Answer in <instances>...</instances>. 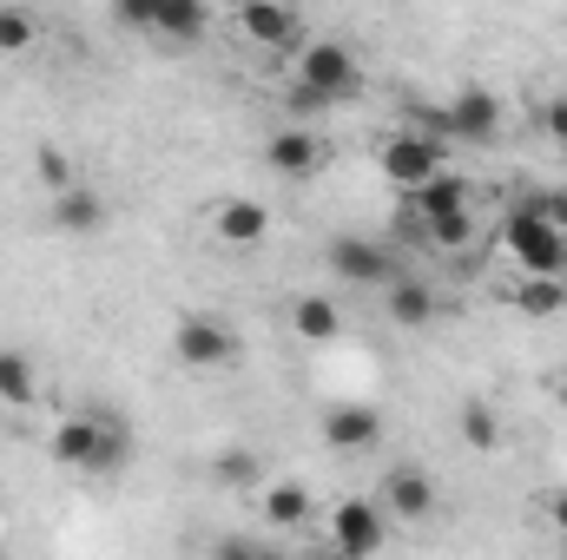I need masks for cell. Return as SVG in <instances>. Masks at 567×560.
I'll return each instance as SVG.
<instances>
[{
  "instance_id": "1",
  "label": "cell",
  "mask_w": 567,
  "mask_h": 560,
  "mask_svg": "<svg viewBox=\"0 0 567 560\" xmlns=\"http://www.w3.org/2000/svg\"><path fill=\"white\" fill-rule=\"evenodd\" d=\"M357 93H363V66H357V53H350L343 40H303V53H297V80H290L284 106L303 120V113H337V106H350Z\"/></svg>"
},
{
  "instance_id": "2",
  "label": "cell",
  "mask_w": 567,
  "mask_h": 560,
  "mask_svg": "<svg viewBox=\"0 0 567 560\" xmlns=\"http://www.w3.org/2000/svg\"><path fill=\"white\" fill-rule=\"evenodd\" d=\"M47 455H53L60 468H73V475H113V468L133 462V435H126L120 416H100V409H93V416L53 422Z\"/></svg>"
},
{
  "instance_id": "3",
  "label": "cell",
  "mask_w": 567,
  "mask_h": 560,
  "mask_svg": "<svg viewBox=\"0 0 567 560\" xmlns=\"http://www.w3.org/2000/svg\"><path fill=\"white\" fill-rule=\"evenodd\" d=\"M390 548V515L370 495H343L330 508V554L337 560H377Z\"/></svg>"
},
{
  "instance_id": "4",
  "label": "cell",
  "mask_w": 567,
  "mask_h": 560,
  "mask_svg": "<svg viewBox=\"0 0 567 560\" xmlns=\"http://www.w3.org/2000/svg\"><path fill=\"white\" fill-rule=\"evenodd\" d=\"M502 251L515 258V271L522 278H561V258H567V238L555 231V225H542L535 211H508L502 218Z\"/></svg>"
},
{
  "instance_id": "5",
  "label": "cell",
  "mask_w": 567,
  "mask_h": 560,
  "mask_svg": "<svg viewBox=\"0 0 567 560\" xmlns=\"http://www.w3.org/2000/svg\"><path fill=\"white\" fill-rule=\"evenodd\" d=\"M172 350H178V363H185V370H231V363L245 356L238 330H231V323H218L212 310H185V317H178V330H172Z\"/></svg>"
},
{
  "instance_id": "6",
  "label": "cell",
  "mask_w": 567,
  "mask_h": 560,
  "mask_svg": "<svg viewBox=\"0 0 567 560\" xmlns=\"http://www.w3.org/2000/svg\"><path fill=\"white\" fill-rule=\"evenodd\" d=\"M442 152L449 145H435L429 133H416V126H403V133H390L383 139V152H377V165H383V178L403 191V198H416L429 178H442L449 165H442Z\"/></svg>"
},
{
  "instance_id": "7",
  "label": "cell",
  "mask_w": 567,
  "mask_h": 560,
  "mask_svg": "<svg viewBox=\"0 0 567 560\" xmlns=\"http://www.w3.org/2000/svg\"><path fill=\"white\" fill-rule=\"evenodd\" d=\"M120 27H140L165 46H192V40L212 33V7H198V0H133V7H120Z\"/></svg>"
},
{
  "instance_id": "8",
  "label": "cell",
  "mask_w": 567,
  "mask_h": 560,
  "mask_svg": "<svg viewBox=\"0 0 567 560\" xmlns=\"http://www.w3.org/2000/svg\"><path fill=\"white\" fill-rule=\"evenodd\" d=\"M231 27H238L251 46H265V53H303V13H297V7L251 0V7H238V13H231Z\"/></svg>"
},
{
  "instance_id": "9",
  "label": "cell",
  "mask_w": 567,
  "mask_h": 560,
  "mask_svg": "<svg viewBox=\"0 0 567 560\" xmlns=\"http://www.w3.org/2000/svg\"><path fill=\"white\" fill-rule=\"evenodd\" d=\"M442 120H449V139H462V145H495L502 139V100H495L488 86H462V93L442 106Z\"/></svg>"
},
{
  "instance_id": "10",
  "label": "cell",
  "mask_w": 567,
  "mask_h": 560,
  "mask_svg": "<svg viewBox=\"0 0 567 560\" xmlns=\"http://www.w3.org/2000/svg\"><path fill=\"white\" fill-rule=\"evenodd\" d=\"M330 271L343 283H370V290H383V283L396 278V265H390V251L377 245V238H357V231H343V238H330Z\"/></svg>"
},
{
  "instance_id": "11",
  "label": "cell",
  "mask_w": 567,
  "mask_h": 560,
  "mask_svg": "<svg viewBox=\"0 0 567 560\" xmlns=\"http://www.w3.org/2000/svg\"><path fill=\"white\" fill-rule=\"evenodd\" d=\"M383 515H390V521H429V515H435V481H429V468L396 462V468L383 475Z\"/></svg>"
},
{
  "instance_id": "12",
  "label": "cell",
  "mask_w": 567,
  "mask_h": 560,
  "mask_svg": "<svg viewBox=\"0 0 567 560\" xmlns=\"http://www.w3.org/2000/svg\"><path fill=\"white\" fill-rule=\"evenodd\" d=\"M377 435H383V416L370 403H330L323 409V442L337 455H363V448H377Z\"/></svg>"
},
{
  "instance_id": "13",
  "label": "cell",
  "mask_w": 567,
  "mask_h": 560,
  "mask_svg": "<svg viewBox=\"0 0 567 560\" xmlns=\"http://www.w3.org/2000/svg\"><path fill=\"white\" fill-rule=\"evenodd\" d=\"M265 158H271V172H278V178H317L330 152H323V139H317L310 126H278L271 145H265Z\"/></svg>"
},
{
  "instance_id": "14",
  "label": "cell",
  "mask_w": 567,
  "mask_h": 560,
  "mask_svg": "<svg viewBox=\"0 0 567 560\" xmlns=\"http://www.w3.org/2000/svg\"><path fill=\"white\" fill-rule=\"evenodd\" d=\"M212 231L245 251V245H265L271 211H265V198H218V205H212Z\"/></svg>"
},
{
  "instance_id": "15",
  "label": "cell",
  "mask_w": 567,
  "mask_h": 560,
  "mask_svg": "<svg viewBox=\"0 0 567 560\" xmlns=\"http://www.w3.org/2000/svg\"><path fill=\"white\" fill-rule=\"evenodd\" d=\"M383 303H390V323H403V330H423V323H435V290H429L423 278H396L383 283Z\"/></svg>"
},
{
  "instance_id": "16",
  "label": "cell",
  "mask_w": 567,
  "mask_h": 560,
  "mask_svg": "<svg viewBox=\"0 0 567 560\" xmlns=\"http://www.w3.org/2000/svg\"><path fill=\"white\" fill-rule=\"evenodd\" d=\"M290 330L303 336V343H337L343 336V310H337V297H297L290 303Z\"/></svg>"
},
{
  "instance_id": "17",
  "label": "cell",
  "mask_w": 567,
  "mask_h": 560,
  "mask_svg": "<svg viewBox=\"0 0 567 560\" xmlns=\"http://www.w3.org/2000/svg\"><path fill=\"white\" fill-rule=\"evenodd\" d=\"M468 178H455V172H442V178H429L423 191L410 198V225H429V218H449V211H468Z\"/></svg>"
},
{
  "instance_id": "18",
  "label": "cell",
  "mask_w": 567,
  "mask_h": 560,
  "mask_svg": "<svg viewBox=\"0 0 567 560\" xmlns=\"http://www.w3.org/2000/svg\"><path fill=\"white\" fill-rule=\"evenodd\" d=\"M53 225H60V231H73V238H86V231H100V225H106V198H100L93 185H73V191H60V198H53Z\"/></svg>"
},
{
  "instance_id": "19",
  "label": "cell",
  "mask_w": 567,
  "mask_h": 560,
  "mask_svg": "<svg viewBox=\"0 0 567 560\" xmlns=\"http://www.w3.org/2000/svg\"><path fill=\"white\" fill-rule=\"evenodd\" d=\"M0 403L7 409H33L40 403V370L27 350H0Z\"/></svg>"
},
{
  "instance_id": "20",
  "label": "cell",
  "mask_w": 567,
  "mask_h": 560,
  "mask_svg": "<svg viewBox=\"0 0 567 560\" xmlns=\"http://www.w3.org/2000/svg\"><path fill=\"white\" fill-rule=\"evenodd\" d=\"M310 508H317V501H310L303 481H271V488H265V521H271V528H303Z\"/></svg>"
},
{
  "instance_id": "21",
  "label": "cell",
  "mask_w": 567,
  "mask_h": 560,
  "mask_svg": "<svg viewBox=\"0 0 567 560\" xmlns=\"http://www.w3.org/2000/svg\"><path fill=\"white\" fill-rule=\"evenodd\" d=\"M455 428H462V442H468L475 455H495V448H502V422H495V409H488L482 396H468V403L455 409Z\"/></svg>"
},
{
  "instance_id": "22",
  "label": "cell",
  "mask_w": 567,
  "mask_h": 560,
  "mask_svg": "<svg viewBox=\"0 0 567 560\" xmlns=\"http://www.w3.org/2000/svg\"><path fill=\"white\" fill-rule=\"evenodd\" d=\"M515 310H522V317H561L567 283L561 278H522L515 283Z\"/></svg>"
},
{
  "instance_id": "23",
  "label": "cell",
  "mask_w": 567,
  "mask_h": 560,
  "mask_svg": "<svg viewBox=\"0 0 567 560\" xmlns=\"http://www.w3.org/2000/svg\"><path fill=\"white\" fill-rule=\"evenodd\" d=\"M212 475H218L225 488H258V481H265V462H258V448H218V455H212Z\"/></svg>"
},
{
  "instance_id": "24",
  "label": "cell",
  "mask_w": 567,
  "mask_h": 560,
  "mask_svg": "<svg viewBox=\"0 0 567 560\" xmlns=\"http://www.w3.org/2000/svg\"><path fill=\"white\" fill-rule=\"evenodd\" d=\"M429 238V251H468L475 245V211H449V218H429V225H416Z\"/></svg>"
},
{
  "instance_id": "25",
  "label": "cell",
  "mask_w": 567,
  "mask_h": 560,
  "mask_svg": "<svg viewBox=\"0 0 567 560\" xmlns=\"http://www.w3.org/2000/svg\"><path fill=\"white\" fill-rule=\"evenodd\" d=\"M40 40V20L27 7H0V53H33Z\"/></svg>"
},
{
  "instance_id": "26",
  "label": "cell",
  "mask_w": 567,
  "mask_h": 560,
  "mask_svg": "<svg viewBox=\"0 0 567 560\" xmlns=\"http://www.w3.org/2000/svg\"><path fill=\"white\" fill-rule=\"evenodd\" d=\"M33 172H40V185H47V191H53V198H60V191H73V185H80V178H73V158H66V152H60V145H40V152H33Z\"/></svg>"
},
{
  "instance_id": "27",
  "label": "cell",
  "mask_w": 567,
  "mask_h": 560,
  "mask_svg": "<svg viewBox=\"0 0 567 560\" xmlns=\"http://www.w3.org/2000/svg\"><path fill=\"white\" fill-rule=\"evenodd\" d=\"M522 211H535L542 225H555V231L567 238V191H561V185H548V191H528V198H522Z\"/></svg>"
},
{
  "instance_id": "28",
  "label": "cell",
  "mask_w": 567,
  "mask_h": 560,
  "mask_svg": "<svg viewBox=\"0 0 567 560\" xmlns=\"http://www.w3.org/2000/svg\"><path fill=\"white\" fill-rule=\"evenodd\" d=\"M535 120H542V133H548L555 145H567V93L542 100V113H535Z\"/></svg>"
},
{
  "instance_id": "29",
  "label": "cell",
  "mask_w": 567,
  "mask_h": 560,
  "mask_svg": "<svg viewBox=\"0 0 567 560\" xmlns=\"http://www.w3.org/2000/svg\"><path fill=\"white\" fill-rule=\"evenodd\" d=\"M548 528H555V535H567V488H555V495H548Z\"/></svg>"
},
{
  "instance_id": "30",
  "label": "cell",
  "mask_w": 567,
  "mask_h": 560,
  "mask_svg": "<svg viewBox=\"0 0 567 560\" xmlns=\"http://www.w3.org/2000/svg\"><path fill=\"white\" fill-rule=\"evenodd\" d=\"M258 554V548H251V541H238V535H231V541H218V554L212 560H251Z\"/></svg>"
},
{
  "instance_id": "31",
  "label": "cell",
  "mask_w": 567,
  "mask_h": 560,
  "mask_svg": "<svg viewBox=\"0 0 567 560\" xmlns=\"http://www.w3.org/2000/svg\"><path fill=\"white\" fill-rule=\"evenodd\" d=\"M555 403H561V409H567V376H561V383H555Z\"/></svg>"
},
{
  "instance_id": "32",
  "label": "cell",
  "mask_w": 567,
  "mask_h": 560,
  "mask_svg": "<svg viewBox=\"0 0 567 560\" xmlns=\"http://www.w3.org/2000/svg\"><path fill=\"white\" fill-rule=\"evenodd\" d=\"M251 560H284V554H278V548H258V554H251Z\"/></svg>"
},
{
  "instance_id": "33",
  "label": "cell",
  "mask_w": 567,
  "mask_h": 560,
  "mask_svg": "<svg viewBox=\"0 0 567 560\" xmlns=\"http://www.w3.org/2000/svg\"><path fill=\"white\" fill-rule=\"evenodd\" d=\"M303 560H337V554H330V548H323V554H303Z\"/></svg>"
},
{
  "instance_id": "34",
  "label": "cell",
  "mask_w": 567,
  "mask_h": 560,
  "mask_svg": "<svg viewBox=\"0 0 567 560\" xmlns=\"http://www.w3.org/2000/svg\"><path fill=\"white\" fill-rule=\"evenodd\" d=\"M561 283H567V258H561Z\"/></svg>"
}]
</instances>
